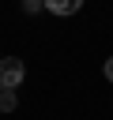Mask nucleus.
Wrapping results in <instances>:
<instances>
[{
    "label": "nucleus",
    "mask_w": 113,
    "mask_h": 120,
    "mask_svg": "<svg viewBox=\"0 0 113 120\" xmlns=\"http://www.w3.org/2000/svg\"><path fill=\"white\" fill-rule=\"evenodd\" d=\"M26 79V68H23V60H15V56H0V86H8V90H19V82Z\"/></svg>",
    "instance_id": "obj_1"
},
{
    "label": "nucleus",
    "mask_w": 113,
    "mask_h": 120,
    "mask_svg": "<svg viewBox=\"0 0 113 120\" xmlns=\"http://www.w3.org/2000/svg\"><path fill=\"white\" fill-rule=\"evenodd\" d=\"M45 8H49L53 15H75V11L83 8V0H45Z\"/></svg>",
    "instance_id": "obj_2"
},
{
    "label": "nucleus",
    "mask_w": 113,
    "mask_h": 120,
    "mask_svg": "<svg viewBox=\"0 0 113 120\" xmlns=\"http://www.w3.org/2000/svg\"><path fill=\"white\" fill-rule=\"evenodd\" d=\"M15 105H19V98H15V90H8V86H0V112H15Z\"/></svg>",
    "instance_id": "obj_3"
},
{
    "label": "nucleus",
    "mask_w": 113,
    "mask_h": 120,
    "mask_svg": "<svg viewBox=\"0 0 113 120\" xmlns=\"http://www.w3.org/2000/svg\"><path fill=\"white\" fill-rule=\"evenodd\" d=\"M23 8H26V11H41V8H45V0H23Z\"/></svg>",
    "instance_id": "obj_4"
},
{
    "label": "nucleus",
    "mask_w": 113,
    "mask_h": 120,
    "mask_svg": "<svg viewBox=\"0 0 113 120\" xmlns=\"http://www.w3.org/2000/svg\"><path fill=\"white\" fill-rule=\"evenodd\" d=\"M102 71H105V79H109V82H113V56H109V60H105V68H102Z\"/></svg>",
    "instance_id": "obj_5"
}]
</instances>
